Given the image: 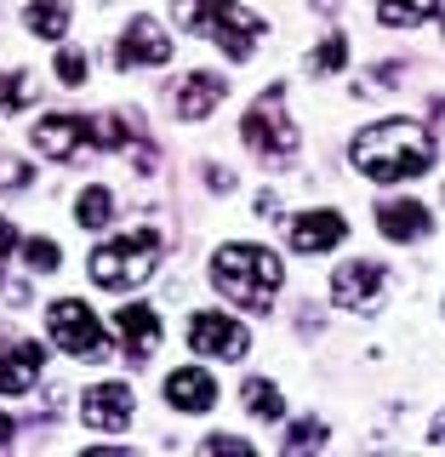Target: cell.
I'll list each match as a JSON object with an SVG mask.
<instances>
[{
	"instance_id": "cell-3",
	"label": "cell",
	"mask_w": 445,
	"mask_h": 457,
	"mask_svg": "<svg viewBox=\"0 0 445 457\" xmlns=\"http://www.w3.org/2000/svg\"><path fill=\"white\" fill-rule=\"evenodd\" d=\"M171 18H177V29L223 46L235 63H246L257 52V40L268 35V18H257V12L240 6V0H171Z\"/></svg>"
},
{
	"instance_id": "cell-9",
	"label": "cell",
	"mask_w": 445,
	"mask_h": 457,
	"mask_svg": "<svg viewBox=\"0 0 445 457\" xmlns=\"http://www.w3.org/2000/svg\"><path fill=\"white\" fill-rule=\"evenodd\" d=\"M35 154H46V161H80L86 149H92V120L86 114H46V120H35Z\"/></svg>"
},
{
	"instance_id": "cell-33",
	"label": "cell",
	"mask_w": 445,
	"mask_h": 457,
	"mask_svg": "<svg viewBox=\"0 0 445 457\" xmlns=\"http://www.w3.org/2000/svg\"><path fill=\"white\" fill-rule=\"evenodd\" d=\"M309 6H320V12H332V6H337V0H309Z\"/></svg>"
},
{
	"instance_id": "cell-34",
	"label": "cell",
	"mask_w": 445,
	"mask_h": 457,
	"mask_svg": "<svg viewBox=\"0 0 445 457\" xmlns=\"http://www.w3.org/2000/svg\"><path fill=\"white\" fill-rule=\"evenodd\" d=\"M440 29H445V12H440Z\"/></svg>"
},
{
	"instance_id": "cell-23",
	"label": "cell",
	"mask_w": 445,
	"mask_h": 457,
	"mask_svg": "<svg viewBox=\"0 0 445 457\" xmlns=\"http://www.w3.org/2000/svg\"><path fill=\"white\" fill-rule=\"evenodd\" d=\"M342 63H349V40H342V35H326V40H320V52L309 57L314 75H337Z\"/></svg>"
},
{
	"instance_id": "cell-10",
	"label": "cell",
	"mask_w": 445,
	"mask_h": 457,
	"mask_svg": "<svg viewBox=\"0 0 445 457\" xmlns=\"http://www.w3.org/2000/svg\"><path fill=\"white\" fill-rule=\"evenodd\" d=\"M246 326L240 320H228V314L218 309H194L189 314V349L194 354H218V361H240L246 354Z\"/></svg>"
},
{
	"instance_id": "cell-22",
	"label": "cell",
	"mask_w": 445,
	"mask_h": 457,
	"mask_svg": "<svg viewBox=\"0 0 445 457\" xmlns=\"http://www.w3.org/2000/svg\"><path fill=\"white\" fill-rule=\"evenodd\" d=\"M326 440H332V428H326L320 418H297L292 428H285V457H297V452H320Z\"/></svg>"
},
{
	"instance_id": "cell-11",
	"label": "cell",
	"mask_w": 445,
	"mask_h": 457,
	"mask_svg": "<svg viewBox=\"0 0 445 457\" xmlns=\"http://www.w3.org/2000/svg\"><path fill=\"white\" fill-rule=\"evenodd\" d=\"M80 418L92 423V428H103V435H120V428H132V418H137L132 383H92V389L80 395Z\"/></svg>"
},
{
	"instance_id": "cell-29",
	"label": "cell",
	"mask_w": 445,
	"mask_h": 457,
	"mask_svg": "<svg viewBox=\"0 0 445 457\" xmlns=\"http://www.w3.org/2000/svg\"><path fill=\"white\" fill-rule=\"evenodd\" d=\"M0 178H6V189H23V183H29V166L12 161V166H0Z\"/></svg>"
},
{
	"instance_id": "cell-12",
	"label": "cell",
	"mask_w": 445,
	"mask_h": 457,
	"mask_svg": "<svg viewBox=\"0 0 445 457\" xmlns=\"http://www.w3.org/2000/svg\"><path fill=\"white\" fill-rule=\"evenodd\" d=\"M342 235H349V218H342V212H332V206L297 212V218L285 223V240H292V252H303V257H320V252L342 246Z\"/></svg>"
},
{
	"instance_id": "cell-19",
	"label": "cell",
	"mask_w": 445,
	"mask_h": 457,
	"mask_svg": "<svg viewBox=\"0 0 445 457\" xmlns=\"http://www.w3.org/2000/svg\"><path fill=\"white\" fill-rule=\"evenodd\" d=\"M240 400H246V411H251L257 423H280V418H285V395H280L268 378H246Z\"/></svg>"
},
{
	"instance_id": "cell-8",
	"label": "cell",
	"mask_w": 445,
	"mask_h": 457,
	"mask_svg": "<svg viewBox=\"0 0 445 457\" xmlns=\"http://www.w3.org/2000/svg\"><path fill=\"white\" fill-rule=\"evenodd\" d=\"M161 92H166V104H171L177 120H206V114L228 97V86H223V75H211V69H189V75L166 80Z\"/></svg>"
},
{
	"instance_id": "cell-32",
	"label": "cell",
	"mask_w": 445,
	"mask_h": 457,
	"mask_svg": "<svg viewBox=\"0 0 445 457\" xmlns=\"http://www.w3.org/2000/svg\"><path fill=\"white\" fill-rule=\"evenodd\" d=\"M0 114H6V75H0Z\"/></svg>"
},
{
	"instance_id": "cell-1",
	"label": "cell",
	"mask_w": 445,
	"mask_h": 457,
	"mask_svg": "<svg viewBox=\"0 0 445 457\" xmlns=\"http://www.w3.org/2000/svg\"><path fill=\"white\" fill-rule=\"evenodd\" d=\"M349 161L371 183H406L434 166V137L417 120H377L349 143Z\"/></svg>"
},
{
	"instance_id": "cell-30",
	"label": "cell",
	"mask_w": 445,
	"mask_h": 457,
	"mask_svg": "<svg viewBox=\"0 0 445 457\" xmlns=\"http://www.w3.org/2000/svg\"><path fill=\"white\" fill-rule=\"evenodd\" d=\"M12 435H18V423H12V418H6V411H0V446H6V440H12Z\"/></svg>"
},
{
	"instance_id": "cell-28",
	"label": "cell",
	"mask_w": 445,
	"mask_h": 457,
	"mask_svg": "<svg viewBox=\"0 0 445 457\" xmlns=\"http://www.w3.org/2000/svg\"><path fill=\"white\" fill-rule=\"evenodd\" d=\"M206 183H211V189H235V171H228V166H206Z\"/></svg>"
},
{
	"instance_id": "cell-2",
	"label": "cell",
	"mask_w": 445,
	"mask_h": 457,
	"mask_svg": "<svg viewBox=\"0 0 445 457\" xmlns=\"http://www.w3.org/2000/svg\"><path fill=\"white\" fill-rule=\"evenodd\" d=\"M280 280H285V263H280V252H268V246L235 240V246L211 252V286H218L228 303H240L251 314H263L268 303H275Z\"/></svg>"
},
{
	"instance_id": "cell-24",
	"label": "cell",
	"mask_w": 445,
	"mask_h": 457,
	"mask_svg": "<svg viewBox=\"0 0 445 457\" xmlns=\"http://www.w3.org/2000/svg\"><path fill=\"white\" fill-rule=\"evenodd\" d=\"M23 263L35 269V275H52V269L63 263V252H57V240H40L35 235V240H23Z\"/></svg>"
},
{
	"instance_id": "cell-25",
	"label": "cell",
	"mask_w": 445,
	"mask_h": 457,
	"mask_svg": "<svg viewBox=\"0 0 445 457\" xmlns=\"http://www.w3.org/2000/svg\"><path fill=\"white\" fill-rule=\"evenodd\" d=\"M86 75H92V63H86L75 46L57 52V80H63V86H86Z\"/></svg>"
},
{
	"instance_id": "cell-13",
	"label": "cell",
	"mask_w": 445,
	"mask_h": 457,
	"mask_svg": "<svg viewBox=\"0 0 445 457\" xmlns=\"http://www.w3.org/2000/svg\"><path fill=\"white\" fill-rule=\"evenodd\" d=\"M46 371V349L35 337H12L0 343V395H29Z\"/></svg>"
},
{
	"instance_id": "cell-21",
	"label": "cell",
	"mask_w": 445,
	"mask_h": 457,
	"mask_svg": "<svg viewBox=\"0 0 445 457\" xmlns=\"http://www.w3.org/2000/svg\"><path fill=\"white\" fill-rule=\"evenodd\" d=\"M75 218H80V228H109V218H114V195L103 189V183H86L80 200H75Z\"/></svg>"
},
{
	"instance_id": "cell-27",
	"label": "cell",
	"mask_w": 445,
	"mask_h": 457,
	"mask_svg": "<svg viewBox=\"0 0 445 457\" xmlns=\"http://www.w3.org/2000/svg\"><path fill=\"white\" fill-rule=\"evenodd\" d=\"M18 246H23V240H18V228H12L6 218H0V263H6V257L18 252Z\"/></svg>"
},
{
	"instance_id": "cell-6",
	"label": "cell",
	"mask_w": 445,
	"mask_h": 457,
	"mask_svg": "<svg viewBox=\"0 0 445 457\" xmlns=\"http://www.w3.org/2000/svg\"><path fill=\"white\" fill-rule=\"evenodd\" d=\"M46 332L63 354H75V361H97V354L109 349L103 337V320H97L92 309L80 303V297H57V303L46 309Z\"/></svg>"
},
{
	"instance_id": "cell-16",
	"label": "cell",
	"mask_w": 445,
	"mask_h": 457,
	"mask_svg": "<svg viewBox=\"0 0 445 457\" xmlns=\"http://www.w3.org/2000/svg\"><path fill=\"white\" fill-rule=\"evenodd\" d=\"M211 400H218V383H211V371L206 366H177L166 378V406H177V411H211Z\"/></svg>"
},
{
	"instance_id": "cell-5",
	"label": "cell",
	"mask_w": 445,
	"mask_h": 457,
	"mask_svg": "<svg viewBox=\"0 0 445 457\" xmlns=\"http://www.w3.org/2000/svg\"><path fill=\"white\" fill-rule=\"evenodd\" d=\"M240 137H246V149L263 154V161H292L297 154V126H292V114H285V86H268V92L246 109Z\"/></svg>"
},
{
	"instance_id": "cell-7",
	"label": "cell",
	"mask_w": 445,
	"mask_h": 457,
	"mask_svg": "<svg viewBox=\"0 0 445 457\" xmlns=\"http://www.w3.org/2000/svg\"><path fill=\"white\" fill-rule=\"evenodd\" d=\"M383 292H389V269L371 263V257H349L332 275V303L349 309V314H377Z\"/></svg>"
},
{
	"instance_id": "cell-20",
	"label": "cell",
	"mask_w": 445,
	"mask_h": 457,
	"mask_svg": "<svg viewBox=\"0 0 445 457\" xmlns=\"http://www.w3.org/2000/svg\"><path fill=\"white\" fill-rule=\"evenodd\" d=\"M23 23L35 29L40 40H63L69 35V0H29Z\"/></svg>"
},
{
	"instance_id": "cell-14",
	"label": "cell",
	"mask_w": 445,
	"mask_h": 457,
	"mask_svg": "<svg viewBox=\"0 0 445 457\" xmlns=\"http://www.w3.org/2000/svg\"><path fill=\"white\" fill-rule=\"evenodd\" d=\"M171 57V35L154 18H132L120 29V46H114V63L132 69V63H166Z\"/></svg>"
},
{
	"instance_id": "cell-31",
	"label": "cell",
	"mask_w": 445,
	"mask_h": 457,
	"mask_svg": "<svg viewBox=\"0 0 445 457\" xmlns=\"http://www.w3.org/2000/svg\"><path fill=\"white\" fill-rule=\"evenodd\" d=\"M428 440H434V446H445V418H434V428H428Z\"/></svg>"
},
{
	"instance_id": "cell-18",
	"label": "cell",
	"mask_w": 445,
	"mask_h": 457,
	"mask_svg": "<svg viewBox=\"0 0 445 457\" xmlns=\"http://www.w3.org/2000/svg\"><path fill=\"white\" fill-rule=\"evenodd\" d=\"M428 18H440V0H377V23L383 29H417Z\"/></svg>"
},
{
	"instance_id": "cell-15",
	"label": "cell",
	"mask_w": 445,
	"mask_h": 457,
	"mask_svg": "<svg viewBox=\"0 0 445 457\" xmlns=\"http://www.w3.org/2000/svg\"><path fill=\"white\" fill-rule=\"evenodd\" d=\"M114 326H120V343H126L132 361H149V354L161 349V314H154L149 303H120Z\"/></svg>"
},
{
	"instance_id": "cell-4",
	"label": "cell",
	"mask_w": 445,
	"mask_h": 457,
	"mask_svg": "<svg viewBox=\"0 0 445 457\" xmlns=\"http://www.w3.org/2000/svg\"><path fill=\"white\" fill-rule=\"evenodd\" d=\"M161 252H166V235H161V228H132V235L103 240L86 269H92V280L103 286V292H126V286H143V280L154 275Z\"/></svg>"
},
{
	"instance_id": "cell-17",
	"label": "cell",
	"mask_w": 445,
	"mask_h": 457,
	"mask_svg": "<svg viewBox=\"0 0 445 457\" xmlns=\"http://www.w3.org/2000/svg\"><path fill=\"white\" fill-rule=\"evenodd\" d=\"M377 228L389 240H423L428 235V206H423V200H383V206H377Z\"/></svg>"
},
{
	"instance_id": "cell-26",
	"label": "cell",
	"mask_w": 445,
	"mask_h": 457,
	"mask_svg": "<svg viewBox=\"0 0 445 457\" xmlns=\"http://www.w3.org/2000/svg\"><path fill=\"white\" fill-rule=\"evenodd\" d=\"M200 452H211V457H223V452L251 457V440H240V435H206V440H200Z\"/></svg>"
}]
</instances>
